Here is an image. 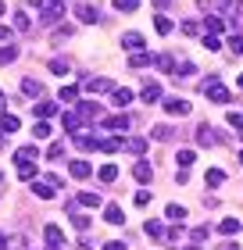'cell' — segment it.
<instances>
[{
	"mask_svg": "<svg viewBox=\"0 0 243 250\" xmlns=\"http://www.w3.org/2000/svg\"><path fill=\"white\" fill-rule=\"evenodd\" d=\"M200 93L207 97V100H215V104H229V100H233V93H229V89L218 83V79L211 75V79H204V86H200Z\"/></svg>",
	"mask_w": 243,
	"mask_h": 250,
	"instance_id": "6da1fadb",
	"label": "cell"
},
{
	"mask_svg": "<svg viewBox=\"0 0 243 250\" xmlns=\"http://www.w3.org/2000/svg\"><path fill=\"white\" fill-rule=\"evenodd\" d=\"M75 115L83 118V122H93V118L104 115V107L97 104V100H79V104H75Z\"/></svg>",
	"mask_w": 243,
	"mask_h": 250,
	"instance_id": "7a4b0ae2",
	"label": "cell"
},
{
	"mask_svg": "<svg viewBox=\"0 0 243 250\" xmlns=\"http://www.w3.org/2000/svg\"><path fill=\"white\" fill-rule=\"evenodd\" d=\"M75 18L86 21V25H97V21H100V11H97V4H75Z\"/></svg>",
	"mask_w": 243,
	"mask_h": 250,
	"instance_id": "3957f363",
	"label": "cell"
},
{
	"mask_svg": "<svg viewBox=\"0 0 243 250\" xmlns=\"http://www.w3.org/2000/svg\"><path fill=\"white\" fill-rule=\"evenodd\" d=\"M43 240H47V250H65V232L57 225H47L43 229Z\"/></svg>",
	"mask_w": 243,
	"mask_h": 250,
	"instance_id": "277c9868",
	"label": "cell"
},
{
	"mask_svg": "<svg viewBox=\"0 0 243 250\" xmlns=\"http://www.w3.org/2000/svg\"><path fill=\"white\" fill-rule=\"evenodd\" d=\"M140 100H143V104H161V100H165V93H161V83H147V86L140 89Z\"/></svg>",
	"mask_w": 243,
	"mask_h": 250,
	"instance_id": "5b68a950",
	"label": "cell"
},
{
	"mask_svg": "<svg viewBox=\"0 0 243 250\" xmlns=\"http://www.w3.org/2000/svg\"><path fill=\"white\" fill-rule=\"evenodd\" d=\"M161 104H165V111H168V115H190V100H179V97H165V100H161Z\"/></svg>",
	"mask_w": 243,
	"mask_h": 250,
	"instance_id": "8992f818",
	"label": "cell"
},
{
	"mask_svg": "<svg viewBox=\"0 0 243 250\" xmlns=\"http://www.w3.org/2000/svg\"><path fill=\"white\" fill-rule=\"evenodd\" d=\"M61 125H65L68 136H79V132H83V118H79L75 111H65V115H61Z\"/></svg>",
	"mask_w": 243,
	"mask_h": 250,
	"instance_id": "52a82bcc",
	"label": "cell"
},
{
	"mask_svg": "<svg viewBox=\"0 0 243 250\" xmlns=\"http://www.w3.org/2000/svg\"><path fill=\"white\" fill-rule=\"evenodd\" d=\"M136 115H114V118H104V129H111V132H125L133 125Z\"/></svg>",
	"mask_w": 243,
	"mask_h": 250,
	"instance_id": "ba28073f",
	"label": "cell"
},
{
	"mask_svg": "<svg viewBox=\"0 0 243 250\" xmlns=\"http://www.w3.org/2000/svg\"><path fill=\"white\" fill-rule=\"evenodd\" d=\"M143 43H147V40H143V32H125V36H122V47L129 50V54H140V50H143Z\"/></svg>",
	"mask_w": 243,
	"mask_h": 250,
	"instance_id": "9c48e42d",
	"label": "cell"
},
{
	"mask_svg": "<svg viewBox=\"0 0 243 250\" xmlns=\"http://www.w3.org/2000/svg\"><path fill=\"white\" fill-rule=\"evenodd\" d=\"M97 150H100V154H114V150H125V140H122V136H108V140H97Z\"/></svg>",
	"mask_w": 243,
	"mask_h": 250,
	"instance_id": "30bf717a",
	"label": "cell"
},
{
	"mask_svg": "<svg viewBox=\"0 0 243 250\" xmlns=\"http://www.w3.org/2000/svg\"><path fill=\"white\" fill-rule=\"evenodd\" d=\"M133 175H136V183H150V179H154V168H150V161H136L133 165Z\"/></svg>",
	"mask_w": 243,
	"mask_h": 250,
	"instance_id": "8fae6325",
	"label": "cell"
},
{
	"mask_svg": "<svg viewBox=\"0 0 243 250\" xmlns=\"http://www.w3.org/2000/svg\"><path fill=\"white\" fill-rule=\"evenodd\" d=\"M104 222L108 225H125V211L118 204H108V208H104Z\"/></svg>",
	"mask_w": 243,
	"mask_h": 250,
	"instance_id": "7c38bea8",
	"label": "cell"
},
{
	"mask_svg": "<svg viewBox=\"0 0 243 250\" xmlns=\"http://www.w3.org/2000/svg\"><path fill=\"white\" fill-rule=\"evenodd\" d=\"M111 104H114V107H129V104H133V89H125V86H114V93H111Z\"/></svg>",
	"mask_w": 243,
	"mask_h": 250,
	"instance_id": "4fadbf2b",
	"label": "cell"
},
{
	"mask_svg": "<svg viewBox=\"0 0 243 250\" xmlns=\"http://www.w3.org/2000/svg\"><path fill=\"white\" fill-rule=\"evenodd\" d=\"M83 89H89V93H114V83L111 79H89Z\"/></svg>",
	"mask_w": 243,
	"mask_h": 250,
	"instance_id": "5bb4252c",
	"label": "cell"
},
{
	"mask_svg": "<svg viewBox=\"0 0 243 250\" xmlns=\"http://www.w3.org/2000/svg\"><path fill=\"white\" fill-rule=\"evenodd\" d=\"M22 93H25L29 100H40V97H43V86H40V79H22Z\"/></svg>",
	"mask_w": 243,
	"mask_h": 250,
	"instance_id": "9a60e30c",
	"label": "cell"
},
{
	"mask_svg": "<svg viewBox=\"0 0 243 250\" xmlns=\"http://www.w3.org/2000/svg\"><path fill=\"white\" fill-rule=\"evenodd\" d=\"M40 150L36 146H22V150H15V165H36Z\"/></svg>",
	"mask_w": 243,
	"mask_h": 250,
	"instance_id": "2e32d148",
	"label": "cell"
},
{
	"mask_svg": "<svg viewBox=\"0 0 243 250\" xmlns=\"http://www.w3.org/2000/svg\"><path fill=\"white\" fill-rule=\"evenodd\" d=\"M197 143H200V146H211V143H218V136H215V129H211V125H197Z\"/></svg>",
	"mask_w": 243,
	"mask_h": 250,
	"instance_id": "e0dca14e",
	"label": "cell"
},
{
	"mask_svg": "<svg viewBox=\"0 0 243 250\" xmlns=\"http://www.w3.org/2000/svg\"><path fill=\"white\" fill-rule=\"evenodd\" d=\"M79 89L83 86H61L57 89V100H61V104H79Z\"/></svg>",
	"mask_w": 243,
	"mask_h": 250,
	"instance_id": "ac0fdd59",
	"label": "cell"
},
{
	"mask_svg": "<svg viewBox=\"0 0 243 250\" xmlns=\"http://www.w3.org/2000/svg\"><path fill=\"white\" fill-rule=\"evenodd\" d=\"M165 218L182 225V222H186V208H182V204H168V208H165Z\"/></svg>",
	"mask_w": 243,
	"mask_h": 250,
	"instance_id": "d6986e66",
	"label": "cell"
},
{
	"mask_svg": "<svg viewBox=\"0 0 243 250\" xmlns=\"http://www.w3.org/2000/svg\"><path fill=\"white\" fill-rule=\"evenodd\" d=\"M125 150L136 154V157H143L147 154V140H143V136H133V140H125Z\"/></svg>",
	"mask_w": 243,
	"mask_h": 250,
	"instance_id": "ffe728a7",
	"label": "cell"
},
{
	"mask_svg": "<svg viewBox=\"0 0 243 250\" xmlns=\"http://www.w3.org/2000/svg\"><path fill=\"white\" fill-rule=\"evenodd\" d=\"M65 211L72 214V225H75V229H83V232L89 229V218H86V214H79V211H75V204H65Z\"/></svg>",
	"mask_w": 243,
	"mask_h": 250,
	"instance_id": "44dd1931",
	"label": "cell"
},
{
	"mask_svg": "<svg viewBox=\"0 0 243 250\" xmlns=\"http://www.w3.org/2000/svg\"><path fill=\"white\" fill-rule=\"evenodd\" d=\"M179 240H182V225H172V229H165V236H161L165 247H179Z\"/></svg>",
	"mask_w": 243,
	"mask_h": 250,
	"instance_id": "7402d4cb",
	"label": "cell"
},
{
	"mask_svg": "<svg viewBox=\"0 0 243 250\" xmlns=\"http://www.w3.org/2000/svg\"><path fill=\"white\" fill-rule=\"evenodd\" d=\"M68 172H72V179H89V175H93V168H89L86 161H72V165H68Z\"/></svg>",
	"mask_w": 243,
	"mask_h": 250,
	"instance_id": "603a6c76",
	"label": "cell"
},
{
	"mask_svg": "<svg viewBox=\"0 0 243 250\" xmlns=\"http://www.w3.org/2000/svg\"><path fill=\"white\" fill-rule=\"evenodd\" d=\"M15 61H18V47H15V43L0 47V68H4V64H15Z\"/></svg>",
	"mask_w": 243,
	"mask_h": 250,
	"instance_id": "cb8c5ba5",
	"label": "cell"
},
{
	"mask_svg": "<svg viewBox=\"0 0 243 250\" xmlns=\"http://www.w3.org/2000/svg\"><path fill=\"white\" fill-rule=\"evenodd\" d=\"M150 64H154L157 72H176V64H172L168 54H154V58H150Z\"/></svg>",
	"mask_w": 243,
	"mask_h": 250,
	"instance_id": "d4e9b609",
	"label": "cell"
},
{
	"mask_svg": "<svg viewBox=\"0 0 243 250\" xmlns=\"http://www.w3.org/2000/svg\"><path fill=\"white\" fill-rule=\"evenodd\" d=\"M29 186H32V193H36V197H40V200H50V197H54V193H57V189H54L50 183H29Z\"/></svg>",
	"mask_w": 243,
	"mask_h": 250,
	"instance_id": "484cf974",
	"label": "cell"
},
{
	"mask_svg": "<svg viewBox=\"0 0 243 250\" xmlns=\"http://www.w3.org/2000/svg\"><path fill=\"white\" fill-rule=\"evenodd\" d=\"M204 29H207V36H218V32H225V21H222V18H215V15H207Z\"/></svg>",
	"mask_w": 243,
	"mask_h": 250,
	"instance_id": "4316f807",
	"label": "cell"
},
{
	"mask_svg": "<svg viewBox=\"0 0 243 250\" xmlns=\"http://www.w3.org/2000/svg\"><path fill=\"white\" fill-rule=\"evenodd\" d=\"M0 129H4V132H18L22 122H18L15 115H7V111H4V115H0Z\"/></svg>",
	"mask_w": 243,
	"mask_h": 250,
	"instance_id": "83f0119b",
	"label": "cell"
},
{
	"mask_svg": "<svg viewBox=\"0 0 243 250\" xmlns=\"http://www.w3.org/2000/svg\"><path fill=\"white\" fill-rule=\"evenodd\" d=\"M47 68H50V72H54V75H61V79H65V75H68V72H72V64H68V61H65V58H54V61H50V64H47Z\"/></svg>",
	"mask_w": 243,
	"mask_h": 250,
	"instance_id": "f1b7e54d",
	"label": "cell"
},
{
	"mask_svg": "<svg viewBox=\"0 0 243 250\" xmlns=\"http://www.w3.org/2000/svg\"><path fill=\"white\" fill-rule=\"evenodd\" d=\"M143 232L150 236V240H157V243H161V236H165V225H161V222H147V225H143Z\"/></svg>",
	"mask_w": 243,
	"mask_h": 250,
	"instance_id": "f546056e",
	"label": "cell"
},
{
	"mask_svg": "<svg viewBox=\"0 0 243 250\" xmlns=\"http://www.w3.org/2000/svg\"><path fill=\"white\" fill-rule=\"evenodd\" d=\"M57 111V104H50V100H36V118H50Z\"/></svg>",
	"mask_w": 243,
	"mask_h": 250,
	"instance_id": "4dcf8cb0",
	"label": "cell"
},
{
	"mask_svg": "<svg viewBox=\"0 0 243 250\" xmlns=\"http://www.w3.org/2000/svg\"><path fill=\"white\" fill-rule=\"evenodd\" d=\"M218 232H222V236H236V232H240V222H236V218H222Z\"/></svg>",
	"mask_w": 243,
	"mask_h": 250,
	"instance_id": "1f68e13d",
	"label": "cell"
},
{
	"mask_svg": "<svg viewBox=\"0 0 243 250\" xmlns=\"http://www.w3.org/2000/svg\"><path fill=\"white\" fill-rule=\"evenodd\" d=\"M18 179L22 183H36V165H18Z\"/></svg>",
	"mask_w": 243,
	"mask_h": 250,
	"instance_id": "d6a6232c",
	"label": "cell"
},
{
	"mask_svg": "<svg viewBox=\"0 0 243 250\" xmlns=\"http://www.w3.org/2000/svg\"><path fill=\"white\" fill-rule=\"evenodd\" d=\"M222 183H225V172H222V168H207V186L215 189V186H222Z\"/></svg>",
	"mask_w": 243,
	"mask_h": 250,
	"instance_id": "836d02e7",
	"label": "cell"
},
{
	"mask_svg": "<svg viewBox=\"0 0 243 250\" xmlns=\"http://www.w3.org/2000/svg\"><path fill=\"white\" fill-rule=\"evenodd\" d=\"M193 161H197V154H193V150H179V154H176V165H179V168H190Z\"/></svg>",
	"mask_w": 243,
	"mask_h": 250,
	"instance_id": "e575fe53",
	"label": "cell"
},
{
	"mask_svg": "<svg viewBox=\"0 0 243 250\" xmlns=\"http://www.w3.org/2000/svg\"><path fill=\"white\" fill-rule=\"evenodd\" d=\"M97 175H100V183H114V179H118V168H114V165H104Z\"/></svg>",
	"mask_w": 243,
	"mask_h": 250,
	"instance_id": "d590c367",
	"label": "cell"
},
{
	"mask_svg": "<svg viewBox=\"0 0 243 250\" xmlns=\"http://www.w3.org/2000/svg\"><path fill=\"white\" fill-rule=\"evenodd\" d=\"M79 204H83V208H100V197H97V193H79Z\"/></svg>",
	"mask_w": 243,
	"mask_h": 250,
	"instance_id": "8d00e7d4",
	"label": "cell"
},
{
	"mask_svg": "<svg viewBox=\"0 0 243 250\" xmlns=\"http://www.w3.org/2000/svg\"><path fill=\"white\" fill-rule=\"evenodd\" d=\"M193 72H197V64H193V61H182V64H176V72H172V75H176V79H179V75L186 79V75H193Z\"/></svg>",
	"mask_w": 243,
	"mask_h": 250,
	"instance_id": "74e56055",
	"label": "cell"
},
{
	"mask_svg": "<svg viewBox=\"0 0 243 250\" xmlns=\"http://www.w3.org/2000/svg\"><path fill=\"white\" fill-rule=\"evenodd\" d=\"M11 25H15L18 32H25V29H29V15H25V11H18V15L11 18Z\"/></svg>",
	"mask_w": 243,
	"mask_h": 250,
	"instance_id": "f35d334b",
	"label": "cell"
},
{
	"mask_svg": "<svg viewBox=\"0 0 243 250\" xmlns=\"http://www.w3.org/2000/svg\"><path fill=\"white\" fill-rule=\"evenodd\" d=\"M154 29L161 32V36H168V32H172V29H176V25H172V21H168L165 15H157V21H154Z\"/></svg>",
	"mask_w": 243,
	"mask_h": 250,
	"instance_id": "ab89813d",
	"label": "cell"
},
{
	"mask_svg": "<svg viewBox=\"0 0 243 250\" xmlns=\"http://www.w3.org/2000/svg\"><path fill=\"white\" fill-rule=\"evenodd\" d=\"M61 11H65V7H43L40 21H57V18H61Z\"/></svg>",
	"mask_w": 243,
	"mask_h": 250,
	"instance_id": "60d3db41",
	"label": "cell"
},
{
	"mask_svg": "<svg viewBox=\"0 0 243 250\" xmlns=\"http://www.w3.org/2000/svg\"><path fill=\"white\" fill-rule=\"evenodd\" d=\"M114 7H118V11H125V15H133V11L140 7V0H114Z\"/></svg>",
	"mask_w": 243,
	"mask_h": 250,
	"instance_id": "b9f144b4",
	"label": "cell"
},
{
	"mask_svg": "<svg viewBox=\"0 0 243 250\" xmlns=\"http://www.w3.org/2000/svg\"><path fill=\"white\" fill-rule=\"evenodd\" d=\"M32 136H36V140H47V136H50V125H47V122H36V125H32Z\"/></svg>",
	"mask_w": 243,
	"mask_h": 250,
	"instance_id": "7bdbcfd3",
	"label": "cell"
},
{
	"mask_svg": "<svg viewBox=\"0 0 243 250\" xmlns=\"http://www.w3.org/2000/svg\"><path fill=\"white\" fill-rule=\"evenodd\" d=\"M225 118H229V125H233V129H240V132H243V111H229Z\"/></svg>",
	"mask_w": 243,
	"mask_h": 250,
	"instance_id": "ee69618b",
	"label": "cell"
},
{
	"mask_svg": "<svg viewBox=\"0 0 243 250\" xmlns=\"http://www.w3.org/2000/svg\"><path fill=\"white\" fill-rule=\"evenodd\" d=\"M143 64H150L147 54H133V58H129V68H143Z\"/></svg>",
	"mask_w": 243,
	"mask_h": 250,
	"instance_id": "f6af8a7d",
	"label": "cell"
},
{
	"mask_svg": "<svg viewBox=\"0 0 243 250\" xmlns=\"http://www.w3.org/2000/svg\"><path fill=\"white\" fill-rule=\"evenodd\" d=\"M190 240H193V243H204V240H207V225H200V229H193V232H190Z\"/></svg>",
	"mask_w": 243,
	"mask_h": 250,
	"instance_id": "bcb514c9",
	"label": "cell"
},
{
	"mask_svg": "<svg viewBox=\"0 0 243 250\" xmlns=\"http://www.w3.org/2000/svg\"><path fill=\"white\" fill-rule=\"evenodd\" d=\"M229 50H233V54H243V36H229Z\"/></svg>",
	"mask_w": 243,
	"mask_h": 250,
	"instance_id": "7dc6e473",
	"label": "cell"
},
{
	"mask_svg": "<svg viewBox=\"0 0 243 250\" xmlns=\"http://www.w3.org/2000/svg\"><path fill=\"white\" fill-rule=\"evenodd\" d=\"M197 32H200L197 21H182V36H197Z\"/></svg>",
	"mask_w": 243,
	"mask_h": 250,
	"instance_id": "c3c4849f",
	"label": "cell"
},
{
	"mask_svg": "<svg viewBox=\"0 0 243 250\" xmlns=\"http://www.w3.org/2000/svg\"><path fill=\"white\" fill-rule=\"evenodd\" d=\"M154 140H172V129H168V125H157V129H154Z\"/></svg>",
	"mask_w": 243,
	"mask_h": 250,
	"instance_id": "681fc988",
	"label": "cell"
},
{
	"mask_svg": "<svg viewBox=\"0 0 243 250\" xmlns=\"http://www.w3.org/2000/svg\"><path fill=\"white\" fill-rule=\"evenodd\" d=\"M47 183H50L54 189H61V186H65V179H61V175H57V172H47Z\"/></svg>",
	"mask_w": 243,
	"mask_h": 250,
	"instance_id": "f907efd6",
	"label": "cell"
},
{
	"mask_svg": "<svg viewBox=\"0 0 243 250\" xmlns=\"http://www.w3.org/2000/svg\"><path fill=\"white\" fill-rule=\"evenodd\" d=\"M104 250H129V247H125V240H108Z\"/></svg>",
	"mask_w": 243,
	"mask_h": 250,
	"instance_id": "816d5d0a",
	"label": "cell"
},
{
	"mask_svg": "<svg viewBox=\"0 0 243 250\" xmlns=\"http://www.w3.org/2000/svg\"><path fill=\"white\" fill-rule=\"evenodd\" d=\"M204 47L207 50H218V47H222V40H218V36H204Z\"/></svg>",
	"mask_w": 243,
	"mask_h": 250,
	"instance_id": "f5cc1de1",
	"label": "cell"
},
{
	"mask_svg": "<svg viewBox=\"0 0 243 250\" xmlns=\"http://www.w3.org/2000/svg\"><path fill=\"white\" fill-rule=\"evenodd\" d=\"M61 154H65V143H57V146H50V150H47V157H50V161H57Z\"/></svg>",
	"mask_w": 243,
	"mask_h": 250,
	"instance_id": "db71d44e",
	"label": "cell"
},
{
	"mask_svg": "<svg viewBox=\"0 0 243 250\" xmlns=\"http://www.w3.org/2000/svg\"><path fill=\"white\" fill-rule=\"evenodd\" d=\"M136 204H140V208H147V204H150V193L140 189V193H136Z\"/></svg>",
	"mask_w": 243,
	"mask_h": 250,
	"instance_id": "11a10c76",
	"label": "cell"
},
{
	"mask_svg": "<svg viewBox=\"0 0 243 250\" xmlns=\"http://www.w3.org/2000/svg\"><path fill=\"white\" fill-rule=\"evenodd\" d=\"M65 4H72V0H47V7H65Z\"/></svg>",
	"mask_w": 243,
	"mask_h": 250,
	"instance_id": "9f6ffc18",
	"label": "cell"
},
{
	"mask_svg": "<svg viewBox=\"0 0 243 250\" xmlns=\"http://www.w3.org/2000/svg\"><path fill=\"white\" fill-rule=\"evenodd\" d=\"M4 40H11V29H7V25H0V43H4Z\"/></svg>",
	"mask_w": 243,
	"mask_h": 250,
	"instance_id": "6f0895ef",
	"label": "cell"
},
{
	"mask_svg": "<svg viewBox=\"0 0 243 250\" xmlns=\"http://www.w3.org/2000/svg\"><path fill=\"white\" fill-rule=\"evenodd\" d=\"M218 250H240V243H222Z\"/></svg>",
	"mask_w": 243,
	"mask_h": 250,
	"instance_id": "680465c9",
	"label": "cell"
},
{
	"mask_svg": "<svg viewBox=\"0 0 243 250\" xmlns=\"http://www.w3.org/2000/svg\"><path fill=\"white\" fill-rule=\"evenodd\" d=\"M7 247V232H0V250H4Z\"/></svg>",
	"mask_w": 243,
	"mask_h": 250,
	"instance_id": "91938a15",
	"label": "cell"
},
{
	"mask_svg": "<svg viewBox=\"0 0 243 250\" xmlns=\"http://www.w3.org/2000/svg\"><path fill=\"white\" fill-rule=\"evenodd\" d=\"M0 107H7V97H4V89H0Z\"/></svg>",
	"mask_w": 243,
	"mask_h": 250,
	"instance_id": "94428289",
	"label": "cell"
},
{
	"mask_svg": "<svg viewBox=\"0 0 243 250\" xmlns=\"http://www.w3.org/2000/svg\"><path fill=\"white\" fill-rule=\"evenodd\" d=\"M29 7H43V0H29Z\"/></svg>",
	"mask_w": 243,
	"mask_h": 250,
	"instance_id": "6125c7cd",
	"label": "cell"
},
{
	"mask_svg": "<svg viewBox=\"0 0 243 250\" xmlns=\"http://www.w3.org/2000/svg\"><path fill=\"white\" fill-rule=\"evenodd\" d=\"M4 11H7V7H4V0H0V15H4Z\"/></svg>",
	"mask_w": 243,
	"mask_h": 250,
	"instance_id": "be15d7a7",
	"label": "cell"
},
{
	"mask_svg": "<svg viewBox=\"0 0 243 250\" xmlns=\"http://www.w3.org/2000/svg\"><path fill=\"white\" fill-rule=\"evenodd\" d=\"M240 161H243V150H240Z\"/></svg>",
	"mask_w": 243,
	"mask_h": 250,
	"instance_id": "e7e4bbea",
	"label": "cell"
},
{
	"mask_svg": "<svg viewBox=\"0 0 243 250\" xmlns=\"http://www.w3.org/2000/svg\"><path fill=\"white\" fill-rule=\"evenodd\" d=\"M240 86H243V75H240Z\"/></svg>",
	"mask_w": 243,
	"mask_h": 250,
	"instance_id": "03108f58",
	"label": "cell"
},
{
	"mask_svg": "<svg viewBox=\"0 0 243 250\" xmlns=\"http://www.w3.org/2000/svg\"><path fill=\"white\" fill-rule=\"evenodd\" d=\"M186 250H197V247H186Z\"/></svg>",
	"mask_w": 243,
	"mask_h": 250,
	"instance_id": "003e7915",
	"label": "cell"
}]
</instances>
